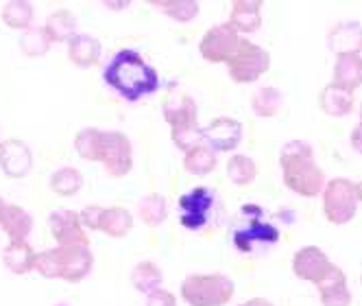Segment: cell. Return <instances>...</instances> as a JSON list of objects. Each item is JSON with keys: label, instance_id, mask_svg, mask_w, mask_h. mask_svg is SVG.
Instances as JSON below:
<instances>
[{"label": "cell", "instance_id": "4", "mask_svg": "<svg viewBox=\"0 0 362 306\" xmlns=\"http://www.w3.org/2000/svg\"><path fill=\"white\" fill-rule=\"evenodd\" d=\"M225 64H227L229 76L236 84H253L255 79H260V76L269 70L271 55L262 46L253 44L251 40L240 38L234 55H231Z\"/></svg>", "mask_w": 362, "mask_h": 306}, {"label": "cell", "instance_id": "43", "mask_svg": "<svg viewBox=\"0 0 362 306\" xmlns=\"http://www.w3.org/2000/svg\"><path fill=\"white\" fill-rule=\"evenodd\" d=\"M356 197H358V201H362V182L356 184Z\"/></svg>", "mask_w": 362, "mask_h": 306}, {"label": "cell", "instance_id": "16", "mask_svg": "<svg viewBox=\"0 0 362 306\" xmlns=\"http://www.w3.org/2000/svg\"><path fill=\"white\" fill-rule=\"evenodd\" d=\"M229 27L236 33H253L262 24V3L260 0H236L231 5L229 13Z\"/></svg>", "mask_w": 362, "mask_h": 306}, {"label": "cell", "instance_id": "14", "mask_svg": "<svg viewBox=\"0 0 362 306\" xmlns=\"http://www.w3.org/2000/svg\"><path fill=\"white\" fill-rule=\"evenodd\" d=\"M231 239H234V245L240 251H251L253 243H264V245L277 243L279 232L271 223H264L260 219H249L247 223H243L234 230V237Z\"/></svg>", "mask_w": 362, "mask_h": 306}, {"label": "cell", "instance_id": "27", "mask_svg": "<svg viewBox=\"0 0 362 306\" xmlns=\"http://www.w3.org/2000/svg\"><path fill=\"white\" fill-rule=\"evenodd\" d=\"M216 164H218L216 153L208 144H199L184 156V169L192 175H199V177L210 175L216 169Z\"/></svg>", "mask_w": 362, "mask_h": 306}, {"label": "cell", "instance_id": "33", "mask_svg": "<svg viewBox=\"0 0 362 306\" xmlns=\"http://www.w3.org/2000/svg\"><path fill=\"white\" fill-rule=\"evenodd\" d=\"M257 166L251 158L247 156H231L227 162V177L229 182H234L236 186H247L255 180Z\"/></svg>", "mask_w": 362, "mask_h": 306}, {"label": "cell", "instance_id": "7", "mask_svg": "<svg viewBox=\"0 0 362 306\" xmlns=\"http://www.w3.org/2000/svg\"><path fill=\"white\" fill-rule=\"evenodd\" d=\"M48 227L57 241V247H90V239L79 221V212L55 208L48 215Z\"/></svg>", "mask_w": 362, "mask_h": 306}, {"label": "cell", "instance_id": "41", "mask_svg": "<svg viewBox=\"0 0 362 306\" xmlns=\"http://www.w3.org/2000/svg\"><path fill=\"white\" fill-rule=\"evenodd\" d=\"M238 306H273V304L264 298H253V300H247L245 304H238Z\"/></svg>", "mask_w": 362, "mask_h": 306}, {"label": "cell", "instance_id": "6", "mask_svg": "<svg viewBox=\"0 0 362 306\" xmlns=\"http://www.w3.org/2000/svg\"><path fill=\"white\" fill-rule=\"evenodd\" d=\"M177 206H179V223L186 230H190V232H199L208 223L210 210L214 206V193L205 186H197L186 195H181Z\"/></svg>", "mask_w": 362, "mask_h": 306}, {"label": "cell", "instance_id": "18", "mask_svg": "<svg viewBox=\"0 0 362 306\" xmlns=\"http://www.w3.org/2000/svg\"><path fill=\"white\" fill-rule=\"evenodd\" d=\"M329 48L336 55H358L362 48V27L358 22L336 24L329 33Z\"/></svg>", "mask_w": 362, "mask_h": 306}, {"label": "cell", "instance_id": "25", "mask_svg": "<svg viewBox=\"0 0 362 306\" xmlns=\"http://www.w3.org/2000/svg\"><path fill=\"white\" fill-rule=\"evenodd\" d=\"M103 142H105V132L98 127H86L74 138V151L88 162H100Z\"/></svg>", "mask_w": 362, "mask_h": 306}, {"label": "cell", "instance_id": "44", "mask_svg": "<svg viewBox=\"0 0 362 306\" xmlns=\"http://www.w3.org/2000/svg\"><path fill=\"white\" fill-rule=\"evenodd\" d=\"M360 123H362V106H360Z\"/></svg>", "mask_w": 362, "mask_h": 306}, {"label": "cell", "instance_id": "11", "mask_svg": "<svg viewBox=\"0 0 362 306\" xmlns=\"http://www.w3.org/2000/svg\"><path fill=\"white\" fill-rule=\"evenodd\" d=\"M162 112L166 123L170 125V130H177V127H188V125H197L199 118V110L197 103L190 94H186L184 90H168L164 101H162Z\"/></svg>", "mask_w": 362, "mask_h": 306}, {"label": "cell", "instance_id": "32", "mask_svg": "<svg viewBox=\"0 0 362 306\" xmlns=\"http://www.w3.org/2000/svg\"><path fill=\"white\" fill-rule=\"evenodd\" d=\"M155 7H160L175 22H190L199 13V3L194 0H153Z\"/></svg>", "mask_w": 362, "mask_h": 306}, {"label": "cell", "instance_id": "22", "mask_svg": "<svg viewBox=\"0 0 362 306\" xmlns=\"http://www.w3.org/2000/svg\"><path fill=\"white\" fill-rule=\"evenodd\" d=\"M3 263L7 265L9 271L24 276L33 271V263H35V249L27 243V241H13L3 249Z\"/></svg>", "mask_w": 362, "mask_h": 306}, {"label": "cell", "instance_id": "40", "mask_svg": "<svg viewBox=\"0 0 362 306\" xmlns=\"http://www.w3.org/2000/svg\"><path fill=\"white\" fill-rule=\"evenodd\" d=\"M351 144L358 153H362V123H358L351 132Z\"/></svg>", "mask_w": 362, "mask_h": 306}, {"label": "cell", "instance_id": "2", "mask_svg": "<svg viewBox=\"0 0 362 306\" xmlns=\"http://www.w3.org/2000/svg\"><path fill=\"white\" fill-rule=\"evenodd\" d=\"M284 184L301 197H317L325 188V175L315 162L313 147L303 140H291L279 153Z\"/></svg>", "mask_w": 362, "mask_h": 306}, {"label": "cell", "instance_id": "12", "mask_svg": "<svg viewBox=\"0 0 362 306\" xmlns=\"http://www.w3.org/2000/svg\"><path fill=\"white\" fill-rule=\"evenodd\" d=\"M33 166V153L31 149L18 138H9L0 142V169L11 180L27 177Z\"/></svg>", "mask_w": 362, "mask_h": 306}, {"label": "cell", "instance_id": "9", "mask_svg": "<svg viewBox=\"0 0 362 306\" xmlns=\"http://www.w3.org/2000/svg\"><path fill=\"white\" fill-rule=\"evenodd\" d=\"M238 42H240L238 33L231 29L227 22L216 24V27H212L210 31H205V35L201 38L199 53L203 55L205 62L223 64V62H227L231 55H234Z\"/></svg>", "mask_w": 362, "mask_h": 306}, {"label": "cell", "instance_id": "13", "mask_svg": "<svg viewBox=\"0 0 362 306\" xmlns=\"http://www.w3.org/2000/svg\"><path fill=\"white\" fill-rule=\"evenodd\" d=\"M332 269V263L327 259V254L321 251L319 247H303L295 254L293 259V271L299 280H305V283H315L319 285L325 278V273Z\"/></svg>", "mask_w": 362, "mask_h": 306}, {"label": "cell", "instance_id": "45", "mask_svg": "<svg viewBox=\"0 0 362 306\" xmlns=\"http://www.w3.org/2000/svg\"><path fill=\"white\" fill-rule=\"evenodd\" d=\"M57 306H66V304H57Z\"/></svg>", "mask_w": 362, "mask_h": 306}, {"label": "cell", "instance_id": "38", "mask_svg": "<svg viewBox=\"0 0 362 306\" xmlns=\"http://www.w3.org/2000/svg\"><path fill=\"white\" fill-rule=\"evenodd\" d=\"M105 210L103 206H86L81 212H79V221L83 227L88 230H100V223H103V217H105Z\"/></svg>", "mask_w": 362, "mask_h": 306}, {"label": "cell", "instance_id": "8", "mask_svg": "<svg viewBox=\"0 0 362 306\" xmlns=\"http://www.w3.org/2000/svg\"><path fill=\"white\" fill-rule=\"evenodd\" d=\"M100 162L112 177H124L134 166V147L122 132H105Z\"/></svg>", "mask_w": 362, "mask_h": 306}, {"label": "cell", "instance_id": "30", "mask_svg": "<svg viewBox=\"0 0 362 306\" xmlns=\"http://www.w3.org/2000/svg\"><path fill=\"white\" fill-rule=\"evenodd\" d=\"M0 18H3L7 27L27 31L33 20V5L27 3V0H11V3H7L3 11H0Z\"/></svg>", "mask_w": 362, "mask_h": 306}, {"label": "cell", "instance_id": "3", "mask_svg": "<svg viewBox=\"0 0 362 306\" xmlns=\"http://www.w3.org/2000/svg\"><path fill=\"white\" fill-rule=\"evenodd\" d=\"M234 298V283L223 273H192L181 283V300L190 306H225Z\"/></svg>", "mask_w": 362, "mask_h": 306}, {"label": "cell", "instance_id": "21", "mask_svg": "<svg viewBox=\"0 0 362 306\" xmlns=\"http://www.w3.org/2000/svg\"><path fill=\"white\" fill-rule=\"evenodd\" d=\"M334 86L354 94L362 86V57L360 55H339L334 66Z\"/></svg>", "mask_w": 362, "mask_h": 306}, {"label": "cell", "instance_id": "42", "mask_svg": "<svg viewBox=\"0 0 362 306\" xmlns=\"http://www.w3.org/2000/svg\"><path fill=\"white\" fill-rule=\"evenodd\" d=\"M5 210H7V203H5V199H3V197H0V221H3Z\"/></svg>", "mask_w": 362, "mask_h": 306}, {"label": "cell", "instance_id": "37", "mask_svg": "<svg viewBox=\"0 0 362 306\" xmlns=\"http://www.w3.org/2000/svg\"><path fill=\"white\" fill-rule=\"evenodd\" d=\"M170 138H173L177 149L188 153L190 149L203 144V130L199 127V123L188 125V127H177V130H170Z\"/></svg>", "mask_w": 362, "mask_h": 306}, {"label": "cell", "instance_id": "35", "mask_svg": "<svg viewBox=\"0 0 362 306\" xmlns=\"http://www.w3.org/2000/svg\"><path fill=\"white\" fill-rule=\"evenodd\" d=\"M50 40L44 33V29H27L20 38V50L27 57H42L48 53Z\"/></svg>", "mask_w": 362, "mask_h": 306}, {"label": "cell", "instance_id": "34", "mask_svg": "<svg viewBox=\"0 0 362 306\" xmlns=\"http://www.w3.org/2000/svg\"><path fill=\"white\" fill-rule=\"evenodd\" d=\"M284 103V96L275 88H260L251 96V108L257 116H275Z\"/></svg>", "mask_w": 362, "mask_h": 306}, {"label": "cell", "instance_id": "39", "mask_svg": "<svg viewBox=\"0 0 362 306\" xmlns=\"http://www.w3.org/2000/svg\"><path fill=\"white\" fill-rule=\"evenodd\" d=\"M146 306H177V298L170 291L160 287V289H155L153 293H148Z\"/></svg>", "mask_w": 362, "mask_h": 306}, {"label": "cell", "instance_id": "5", "mask_svg": "<svg viewBox=\"0 0 362 306\" xmlns=\"http://www.w3.org/2000/svg\"><path fill=\"white\" fill-rule=\"evenodd\" d=\"M358 197H356V184H351L345 177H336L327 182L323 188V212L329 223L345 225L356 217Z\"/></svg>", "mask_w": 362, "mask_h": 306}, {"label": "cell", "instance_id": "36", "mask_svg": "<svg viewBox=\"0 0 362 306\" xmlns=\"http://www.w3.org/2000/svg\"><path fill=\"white\" fill-rule=\"evenodd\" d=\"M33 269L44 278H62V251L59 247L35 254Z\"/></svg>", "mask_w": 362, "mask_h": 306}, {"label": "cell", "instance_id": "31", "mask_svg": "<svg viewBox=\"0 0 362 306\" xmlns=\"http://www.w3.org/2000/svg\"><path fill=\"white\" fill-rule=\"evenodd\" d=\"M168 217V203L162 195H148L140 201V219L148 227H158Z\"/></svg>", "mask_w": 362, "mask_h": 306}, {"label": "cell", "instance_id": "19", "mask_svg": "<svg viewBox=\"0 0 362 306\" xmlns=\"http://www.w3.org/2000/svg\"><path fill=\"white\" fill-rule=\"evenodd\" d=\"M0 227H3V232L9 237V243L27 241L33 230V217L22 206H18V203H7V210L3 215V221H0Z\"/></svg>", "mask_w": 362, "mask_h": 306}, {"label": "cell", "instance_id": "10", "mask_svg": "<svg viewBox=\"0 0 362 306\" xmlns=\"http://www.w3.org/2000/svg\"><path fill=\"white\" fill-rule=\"evenodd\" d=\"M203 142L214 153L234 151L243 142V123L229 116H218L208 127H203Z\"/></svg>", "mask_w": 362, "mask_h": 306}, {"label": "cell", "instance_id": "28", "mask_svg": "<svg viewBox=\"0 0 362 306\" xmlns=\"http://www.w3.org/2000/svg\"><path fill=\"white\" fill-rule=\"evenodd\" d=\"M132 227H134L132 212L122 206H112L105 210V217H103L100 232H105L107 237H114V239H120L132 232Z\"/></svg>", "mask_w": 362, "mask_h": 306}, {"label": "cell", "instance_id": "17", "mask_svg": "<svg viewBox=\"0 0 362 306\" xmlns=\"http://www.w3.org/2000/svg\"><path fill=\"white\" fill-rule=\"evenodd\" d=\"M317 287H319L323 306H349L351 304V293L347 289V278L339 267L332 265V269L325 273V278Z\"/></svg>", "mask_w": 362, "mask_h": 306}, {"label": "cell", "instance_id": "1", "mask_svg": "<svg viewBox=\"0 0 362 306\" xmlns=\"http://www.w3.org/2000/svg\"><path fill=\"white\" fill-rule=\"evenodd\" d=\"M103 81L118 96L127 101H138L160 88V74L138 50L122 48L103 70Z\"/></svg>", "mask_w": 362, "mask_h": 306}, {"label": "cell", "instance_id": "23", "mask_svg": "<svg viewBox=\"0 0 362 306\" xmlns=\"http://www.w3.org/2000/svg\"><path fill=\"white\" fill-rule=\"evenodd\" d=\"M42 29L50 42H70L76 35V18L68 9H57L48 16Z\"/></svg>", "mask_w": 362, "mask_h": 306}, {"label": "cell", "instance_id": "15", "mask_svg": "<svg viewBox=\"0 0 362 306\" xmlns=\"http://www.w3.org/2000/svg\"><path fill=\"white\" fill-rule=\"evenodd\" d=\"M62 251V278L74 285L92 271L94 256L90 247H59Z\"/></svg>", "mask_w": 362, "mask_h": 306}, {"label": "cell", "instance_id": "26", "mask_svg": "<svg viewBox=\"0 0 362 306\" xmlns=\"http://www.w3.org/2000/svg\"><path fill=\"white\" fill-rule=\"evenodd\" d=\"M50 191L59 197H72L83 188V173L74 166H62L50 175Z\"/></svg>", "mask_w": 362, "mask_h": 306}, {"label": "cell", "instance_id": "24", "mask_svg": "<svg viewBox=\"0 0 362 306\" xmlns=\"http://www.w3.org/2000/svg\"><path fill=\"white\" fill-rule=\"evenodd\" d=\"M319 106L329 116H347L354 108V94L329 84L323 88V92L319 96Z\"/></svg>", "mask_w": 362, "mask_h": 306}, {"label": "cell", "instance_id": "20", "mask_svg": "<svg viewBox=\"0 0 362 306\" xmlns=\"http://www.w3.org/2000/svg\"><path fill=\"white\" fill-rule=\"evenodd\" d=\"M68 57L72 64L88 68V66H96L100 60V42L98 38L90 35V33H76L70 42H68Z\"/></svg>", "mask_w": 362, "mask_h": 306}, {"label": "cell", "instance_id": "29", "mask_svg": "<svg viewBox=\"0 0 362 306\" xmlns=\"http://www.w3.org/2000/svg\"><path fill=\"white\" fill-rule=\"evenodd\" d=\"M129 280H132V285H134L140 293H146V295H148V293H153L155 289H160L164 276H162L160 267L155 265V263L142 261V263H138V265L132 269V276H129Z\"/></svg>", "mask_w": 362, "mask_h": 306}]
</instances>
